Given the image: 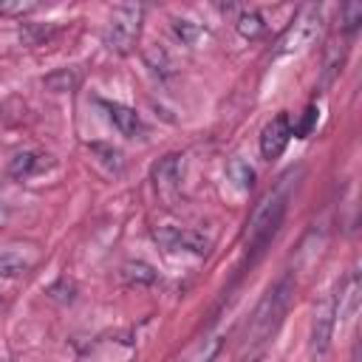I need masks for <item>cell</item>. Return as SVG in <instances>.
<instances>
[{
  "label": "cell",
  "mask_w": 362,
  "mask_h": 362,
  "mask_svg": "<svg viewBox=\"0 0 362 362\" xmlns=\"http://www.w3.org/2000/svg\"><path fill=\"white\" fill-rule=\"evenodd\" d=\"M291 297H294V277L291 274H283L277 283L269 286V291L263 294V300L257 303V308H255V314L246 325V342L249 345L266 342L280 328L283 317L288 314Z\"/></svg>",
  "instance_id": "1"
},
{
  "label": "cell",
  "mask_w": 362,
  "mask_h": 362,
  "mask_svg": "<svg viewBox=\"0 0 362 362\" xmlns=\"http://www.w3.org/2000/svg\"><path fill=\"white\" fill-rule=\"evenodd\" d=\"M286 201L288 198H286L283 189H272L255 206V212H252V218L246 223V252L249 255H260L272 243V238L277 235V229H280V223L286 218V206H288Z\"/></svg>",
  "instance_id": "2"
},
{
  "label": "cell",
  "mask_w": 362,
  "mask_h": 362,
  "mask_svg": "<svg viewBox=\"0 0 362 362\" xmlns=\"http://www.w3.org/2000/svg\"><path fill=\"white\" fill-rule=\"evenodd\" d=\"M141 20H144V6L139 3H122V6H113L105 28H102V45L110 51V54H130L133 45L139 42V34H141Z\"/></svg>",
  "instance_id": "3"
},
{
  "label": "cell",
  "mask_w": 362,
  "mask_h": 362,
  "mask_svg": "<svg viewBox=\"0 0 362 362\" xmlns=\"http://www.w3.org/2000/svg\"><path fill=\"white\" fill-rule=\"evenodd\" d=\"M320 34H322V11H320L317 6H308V8H303V11L294 17V23H291V25L286 28V34L277 40L274 54H277V57L303 54V51H308V48L317 42Z\"/></svg>",
  "instance_id": "4"
},
{
  "label": "cell",
  "mask_w": 362,
  "mask_h": 362,
  "mask_svg": "<svg viewBox=\"0 0 362 362\" xmlns=\"http://www.w3.org/2000/svg\"><path fill=\"white\" fill-rule=\"evenodd\" d=\"M337 317H339V291H331L314 308V320H311V354L314 356H322L328 351Z\"/></svg>",
  "instance_id": "5"
},
{
  "label": "cell",
  "mask_w": 362,
  "mask_h": 362,
  "mask_svg": "<svg viewBox=\"0 0 362 362\" xmlns=\"http://www.w3.org/2000/svg\"><path fill=\"white\" fill-rule=\"evenodd\" d=\"M153 238L170 249V252H189V255H206L212 249V238L198 232V229H189V226H158L153 232Z\"/></svg>",
  "instance_id": "6"
},
{
  "label": "cell",
  "mask_w": 362,
  "mask_h": 362,
  "mask_svg": "<svg viewBox=\"0 0 362 362\" xmlns=\"http://www.w3.org/2000/svg\"><path fill=\"white\" fill-rule=\"evenodd\" d=\"M288 141H291V119H288V113H277L260 130V156L266 161H272V158L283 156Z\"/></svg>",
  "instance_id": "7"
},
{
  "label": "cell",
  "mask_w": 362,
  "mask_h": 362,
  "mask_svg": "<svg viewBox=\"0 0 362 362\" xmlns=\"http://www.w3.org/2000/svg\"><path fill=\"white\" fill-rule=\"evenodd\" d=\"M99 105H102L107 122H113V127H116L122 136L136 139V136L144 133V122H141V116H139L133 107H127V105H122V102H107V99H99Z\"/></svg>",
  "instance_id": "8"
},
{
  "label": "cell",
  "mask_w": 362,
  "mask_h": 362,
  "mask_svg": "<svg viewBox=\"0 0 362 362\" xmlns=\"http://www.w3.org/2000/svg\"><path fill=\"white\" fill-rule=\"evenodd\" d=\"M34 263H37L34 246H3L0 249V277H6V280L31 272Z\"/></svg>",
  "instance_id": "9"
},
{
  "label": "cell",
  "mask_w": 362,
  "mask_h": 362,
  "mask_svg": "<svg viewBox=\"0 0 362 362\" xmlns=\"http://www.w3.org/2000/svg\"><path fill=\"white\" fill-rule=\"evenodd\" d=\"M181 170H184L181 156H167V158H161V161L153 167L156 189H158L161 195H173V192L181 187Z\"/></svg>",
  "instance_id": "10"
},
{
  "label": "cell",
  "mask_w": 362,
  "mask_h": 362,
  "mask_svg": "<svg viewBox=\"0 0 362 362\" xmlns=\"http://www.w3.org/2000/svg\"><path fill=\"white\" fill-rule=\"evenodd\" d=\"M51 164H54L51 156H42V153H34V150H23V153H17V156L8 161V173H11L14 178H31V175L48 170Z\"/></svg>",
  "instance_id": "11"
},
{
  "label": "cell",
  "mask_w": 362,
  "mask_h": 362,
  "mask_svg": "<svg viewBox=\"0 0 362 362\" xmlns=\"http://www.w3.org/2000/svg\"><path fill=\"white\" fill-rule=\"evenodd\" d=\"M235 28H238V34L246 37V40H260V37L266 34L269 23L260 17V11L243 8V11H238V17H235Z\"/></svg>",
  "instance_id": "12"
},
{
  "label": "cell",
  "mask_w": 362,
  "mask_h": 362,
  "mask_svg": "<svg viewBox=\"0 0 362 362\" xmlns=\"http://www.w3.org/2000/svg\"><path fill=\"white\" fill-rule=\"evenodd\" d=\"M221 345H223V337L221 334H212V337H204V339H198L178 362H212L215 356H218V351H221Z\"/></svg>",
  "instance_id": "13"
},
{
  "label": "cell",
  "mask_w": 362,
  "mask_h": 362,
  "mask_svg": "<svg viewBox=\"0 0 362 362\" xmlns=\"http://www.w3.org/2000/svg\"><path fill=\"white\" fill-rule=\"evenodd\" d=\"M342 62H345V48H339V42H331L325 48V59H322V76H320V88H328L339 71H342Z\"/></svg>",
  "instance_id": "14"
},
{
  "label": "cell",
  "mask_w": 362,
  "mask_h": 362,
  "mask_svg": "<svg viewBox=\"0 0 362 362\" xmlns=\"http://www.w3.org/2000/svg\"><path fill=\"white\" fill-rule=\"evenodd\" d=\"M42 85H45L48 90H54V93H71V90H76V85H79V74H76L74 68H57L54 74L42 76Z\"/></svg>",
  "instance_id": "15"
},
{
  "label": "cell",
  "mask_w": 362,
  "mask_h": 362,
  "mask_svg": "<svg viewBox=\"0 0 362 362\" xmlns=\"http://www.w3.org/2000/svg\"><path fill=\"white\" fill-rule=\"evenodd\" d=\"M122 277H124L127 283L150 286V283H156V280H158V272H156L150 263H144V260H127V263L122 266Z\"/></svg>",
  "instance_id": "16"
},
{
  "label": "cell",
  "mask_w": 362,
  "mask_h": 362,
  "mask_svg": "<svg viewBox=\"0 0 362 362\" xmlns=\"http://www.w3.org/2000/svg\"><path fill=\"white\" fill-rule=\"evenodd\" d=\"M144 65L158 76H170L173 74V59H170L164 45H147L144 48Z\"/></svg>",
  "instance_id": "17"
},
{
  "label": "cell",
  "mask_w": 362,
  "mask_h": 362,
  "mask_svg": "<svg viewBox=\"0 0 362 362\" xmlns=\"http://www.w3.org/2000/svg\"><path fill=\"white\" fill-rule=\"evenodd\" d=\"M173 31L184 45H198L201 40H206V28L201 23H192V20H184V17L173 20Z\"/></svg>",
  "instance_id": "18"
},
{
  "label": "cell",
  "mask_w": 362,
  "mask_h": 362,
  "mask_svg": "<svg viewBox=\"0 0 362 362\" xmlns=\"http://www.w3.org/2000/svg\"><path fill=\"white\" fill-rule=\"evenodd\" d=\"M362 23V3H342L339 6V28L345 34H354Z\"/></svg>",
  "instance_id": "19"
},
{
  "label": "cell",
  "mask_w": 362,
  "mask_h": 362,
  "mask_svg": "<svg viewBox=\"0 0 362 362\" xmlns=\"http://www.w3.org/2000/svg\"><path fill=\"white\" fill-rule=\"evenodd\" d=\"M229 178H232L240 189H252V184H255V170H252L243 158H232V164H229Z\"/></svg>",
  "instance_id": "20"
},
{
  "label": "cell",
  "mask_w": 362,
  "mask_h": 362,
  "mask_svg": "<svg viewBox=\"0 0 362 362\" xmlns=\"http://www.w3.org/2000/svg\"><path fill=\"white\" fill-rule=\"evenodd\" d=\"M90 150L99 153V156H105L102 161H105L110 170H116V173L122 170V153H119L116 147H110V144H90Z\"/></svg>",
  "instance_id": "21"
},
{
  "label": "cell",
  "mask_w": 362,
  "mask_h": 362,
  "mask_svg": "<svg viewBox=\"0 0 362 362\" xmlns=\"http://www.w3.org/2000/svg\"><path fill=\"white\" fill-rule=\"evenodd\" d=\"M37 11V3H23V0H11V3H0V14L3 17H23Z\"/></svg>",
  "instance_id": "22"
},
{
  "label": "cell",
  "mask_w": 362,
  "mask_h": 362,
  "mask_svg": "<svg viewBox=\"0 0 362 362\" xmlns=\"http://www.w3.org/2000/svg\"><path fill=\"white\" fill-rule=\"evenodd\" d=\"M314 124H317V107L311 105V107L305 110L303 122H300V124H291V136H297V139H305V136L314 130Z\"/></svg>",
  "instance_id": "23"
}]
</instances>
